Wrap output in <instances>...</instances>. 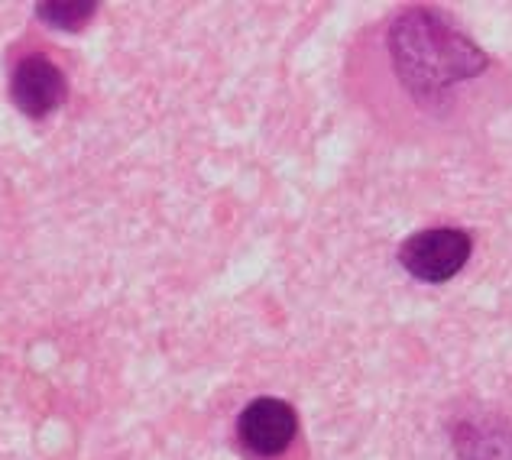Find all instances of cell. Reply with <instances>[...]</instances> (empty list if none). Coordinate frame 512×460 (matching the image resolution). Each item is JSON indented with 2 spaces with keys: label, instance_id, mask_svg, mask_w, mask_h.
<instances>
[{
  "label": "cell",
  "instance_id": "obj_1",
  "mask_svg": "<svg viewBox=\"0 0 512 460\" xmlns=\"http://www.w3.org/2000/svg\"><path fill=\"white\" fill-rule=\"evenodd\" d=\"M363 81L386 114L448 124L487 101L493 59L441 7H402L367 46Z\"/></svg>",
  "mask_w": 512,
  "mask_h": 460
},
{
  "label": "cell",
  "instance_id": "obj_2",
  "mask_svg": "<svg viewBox=\"0 0 512 460\" xmlns=\"http://www.w3.org/2000/svg\"><path fill=\"white\" fill-rule=\"evenodd\" d=\"M474 240L461 227H425L402 240L399 263L422 282H448L470 260Z\"/></svg>",
  "mask_w": 512,
  "mask_h": 460
},
{
  "label": "cell",
  "instance_id": "obj_3",
  "mask_svg": "<svg viewBox=\"0 0 512 460\" xmlns=\"http://www.w3.org/2000/svg\"><path fill=\"white\" fill-rule=\"evenodd\" d=\"M295 435H299V415L286 399L260 396L237 415V441L256 460L286 454Z\"/></svg>",
  "mask_w": 512,
  "mask_h": 460
},
{
  "label": "cell",
  "instance_id": "obj_4",
  "mask_svg": "<svg viewBox=\"0 0 512 460\" xmlns=\"http://www.w3.org/2000/svg\"><path fill=\"white\" fill-rule=\"evenodd\" d=\"M10 98L26 117H49L69 98V78L49 56L33 52V56H23L13 65Z\"/></svg>",
  "mask_w": 512,
  "mask_h": 460
},
{
  "label": "cell",
  "instance_id": "obj_5",
  "mask_svg": "<svg viewBox=\"0 0 512 460\" xmlns=\"http://www.w3.org/2000/svg\"><path fill=\"white\" fill-rule=\"evenodd\" d=\"M448 431L457 460H512V422L500 412H461Z\"/></svg>",
  "mask_w": 512,
  "mask_h": 460
},
{
  "label": "cell",
  "instance_id": "obj_6",
  "mask_svg": "<svg viewBox=\"0 0 512 460\" xmlns=\"http://www.w3.org/2000/svg\"><path fill=\"white\" fill-rule=\"evenodd\" d=\"M94 10L98 4H82V0H72V4H36V17L56 26V30H69V33H78L82 26L94 17Z\"/></svg>",
  "mask_w": 512,
  "mask_h": 460
}]
</instances>
